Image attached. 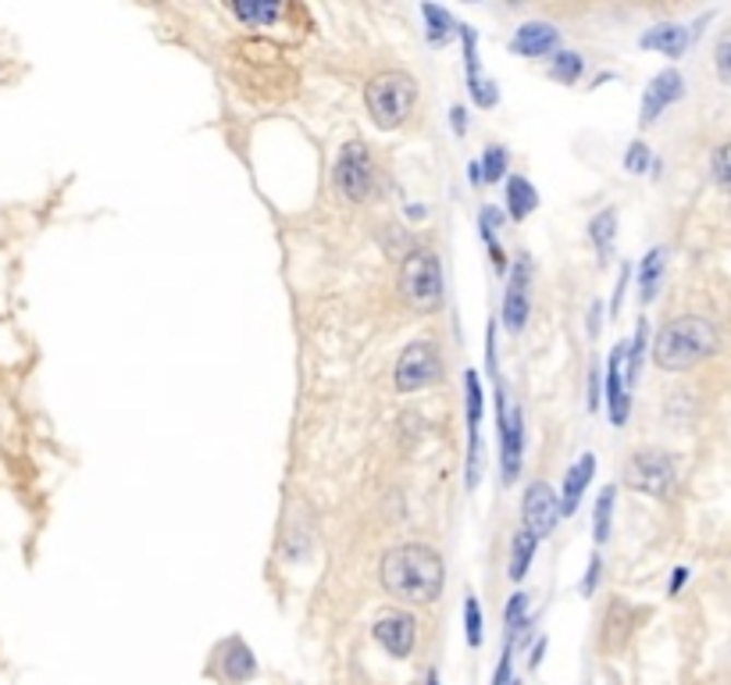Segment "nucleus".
<instances>
[{
	"label": "nucleus",
	"mask_w": 731,
	"mask_h": 685,
	"mask_svg": "<svg viewBox=\"0 0 731 685\" xmlns=\"http://www.w3.org/2000/svg\"><path fill=\"white\" fill-rule=\"evenodd\" d=\"M485 414V386L479 368H464V422H468V439H479Z\"/></svg>",
	"instance_id": "nucleus-25"
},
{
	"label": "nucleus",
	"mask_w": 731,
	"mask_h": 685,
	"mask_svg": "<svg viewBox=\"0 0 731 685\" xmlns=\"http://www.w3.org/2000/svg\"><path fill=\"white\" fill-rule=\"evenodd\" d=\"M611 79H617V72H596L589 86H592V90H600L603 83H611Z\"/></svg>",
	"instance_id": "nucleus-49"
},
{
	"label": "nucleus",
	"mask_w": 731,
	"mask_h": 685,
	"mask_svg": "<svg viewBox=\"0 0 731 685\" xmlns=\"http://www.w3.org/2000/svg\"><path fill=\"white\" fill-rule=\"evenodd\" d=\"M464 639L471 650H479L485 642V614H482V603L475 593L464 597Z\"/></svg>",
	"instance_id": "nucleus-32"
},
{
	"label": "nucleus",
	"mask_w": 731,
	"mask_h": 685,
	"mask_svg": "<svg viewBox=\"0 0 731 685\" xmlns=\"http://www.w3.org/2000/svg\"><path fill=\"white\" fill-rule=\"evenodd\" d=\"M510 685H521V682H518V678H514V682H510Z\"/></svg>",
	"instance_id": "nucleus-52"
},
{
	"label": "nucleus",
	"mask_w": 731,
	"mask_h": 685,
	"mask_svg": "<svg viewBox=\"0 0 731 685\" xmlns=\"http://www.w3.org/2000/svg\"><path fill=\"white\" fill-rule=\"evenodd\" d=\"M535 554H539V540H535V535H528L524 529L514 532L510 554H507V579L510 582H524L528 568L535 564Z\"/></svg>",
	"instance_id": "nucleus-26"
},
{
	"label": "nucleus",
	"mask_w": 731,
	"mask_h": 685,
	"mask_svg": "<svg viewBox=\"0 0 731 685\" xmlns=\"http://www.w3.org/2000/svg\"><path fill=\"white\" fill-rule=\"evenodd\" d=\"M468 83V97H471V104L479 107V111H493V107L499 104V86H496V79L493 75H475V79H464Z\"/></svg>",
	"instance_id": "nucleus-33"
},
{
	"label": "nucleus",
	"mask_w": 731,
	"mask_h": 685,
	"mask_svg": "<svg viewBox=\"0 0 731 685\" xmlns=\"http://www.w3.org/2000/svg\"><path fill=\"white\" fill-rule=\"evenodd\" d=\"M468 182L475 186V190H482L485 186V179H482V165H479V157L475 161H468Z\"/></svg>",
	"instance_id": "nucleus-48"
},
{
	"label": "nucleus",
	"mask_w": 731,
	"mask_h": 685,
	"mask_svg": "<svg viewBox=\"0 0 731 685\" xmlns=\"http://www.w3.org/2000/svg\"><path fill=\"white\" fill-rule=\"evenodd\" d=\"M446 122H450V129H453V137H457V140H464V137H468V107H464V104H453V107H450V118H446Z\"/></svg>",
	"instance_id": "nucleus-46"
},
{
	"label": "nucleus",
	"mask_w": 731,
	"mask_h": 685,
	"mask_svg": "<svg viewBox=\"0 0 731 685\" xmlns=\"http://www.w3.org/2000/svg\"><path fill=\"white\" fill-rule=\"evenodd\" d=\"M714 75L721 79V86L731 90V25L714 39Z\"/></svg>",
	"instance_id": "nucleus-37"
},
{
	"label": "nucleus",
	"mask_w": 731,
	"mask_h": 685,
	"mask_svg": "<svg viewBox=\"0 0 731 685\" xmlns=\"http://www.w3.org/2000/svg\"><path fill=\"white\" fill-rule=\"evenodd\" d=\"M422 19H425V39L428 47H450V39L460 33V19L453 15L450 8L439 4H422Z\"/></svg>",
	"instance_id": "nucleus-24"
},
{
	"label": "nucleus",
	"mask_w": 731,
	"mask_h": 685,
	"mask_svg": "<svg viewBox=\"0 0 731 685\" xmlns=\"http://www.w3.org/2000/svg\"><path fill=\"white\" fill-rule=\"evenodd\" d=\"M632 272H635V264H628V261H621V272H617V282H614V293H611V304H606V318H621V304H625V293H628V286H632Z\"/></svg>",
	"instance_id": "nucleus-41"
},
{
	"label": "nucleus",
	"mask_w": 731,
	"mask_h": 685,
	"mask_svg": "<svg viewBox=\"0 0 731 685\" xmlns=\"http://www.w3.org/2000/svg\"><path fill=\"white\" fill-rule=\"evenodd\" d=\"M499 321H490L485 326V375H493V379L499 382V357H496V351H499Z\"/></svg>",
	"instance_id": "nucleus-42"
},
{
	"label": "nucleus",
	"mask_w": 731,
	"mask_h": 685,
	"mask_svg": "<svg viewBox=\"0 0 731 685\" xmlns=\"http://www.w3.org/2000/svg\"><path fill=\"white\" fill-rule=\"evenodd\" d=\"M721 346V332L710 318L703 315H679L671 321H663L660 332L653 335V361L660 371L679 375L703 365L707 357L717 354Z\"/></svg>",
	"instance_id": "nucleus-2"
},
{
	"label": "nucleus",
	"mask_w": 731,
	"mask_h": 685,
	"mask_svg": "<svg viewBox=\"0 0 731 685\" xmlns=\"http://www.w3.org/2000/svg\"><path fill=\"white\" fill-rule=\"evenodd\" d=\"M688 579H693V568L688 564H679V568H671V579H668V597H682V589L688 586Z\"/></svg>",
	"instance_id": "nucleus-45"
},
{
	"label": "nucleus",
	"mask_w": 731,
	"mask_h": 685,
	"mask_svg": "<svg viewBox=\"0 0 731 685\" xmlns=\"http://www.w3.org/2000/svg\"><path fill=\"white\" fill-rule=\"evenodd\" d=\"M632 636V607L625 600H614L603 614V633H600V647L603 653H617Z\"/></svg>",
	"instance_id": "nucleus-22"
},
{
	"label": "nucleus",
	"mask_w": 731,
	"mask_h": 685,
	"mask_svg": "<svg viewBox=\"0 0 731 685\" xmlns=\"http://www.w3.org/2000/svg\"><path fill=\"white\" fill-rule=\"evenodd\" d=\"M628 343V354H625V386L635 389V382L642 379V365H646V354H649V318L642 315L635 321V332Z\"/></svg>",
	"instance_id": "nucleus-27"
},
{
	"label": "nucleus",
	"mask_w": 731,
	"mask_h": 685,
	"mask_svg": "<svg viewBox=\"0 0 731 685\" xmlns=\"http://www.w3.org/2000/svg\"><path fill=\"white\" fill-rule=\"evenodd\" d=\"M596 472H600V461H596V453L592 450L578 453V461L564 472V486L557 493L561 518H575L578 515V507H581V500H586V493L592 486Z\"/></svg>",
	"instance_id": "nucleus-16"
},
{
	"label": "nucleus",
	"mask_w": 731,
	"mask_h": 685,
	"mask_svg": "<svg viewBox=\"0 0 731 685\" xmlns=\"http://www.w3.org/2000/svg\"><path fill=\"white\" fill-rule=\"evenodd\" d=\"M443 379V354L436 340H411L397 357L392 368V386L397 393H422Z\"/></svg>",
	"instance_id": "nucleus-9"
},
{
	"label": "nucleus",
	"mask_w": 731,
	"mask_h": 685,
	"mask_svg": "<svg viewBox=\"0 0 731 685\" xmlns=\"http://www.w3.org/2000/svg\"><path fill=\"white\" fill-rule=\"evenodd\" d=\"M257 671H261L257 653L250 650V642L243 636L222 639L211 653V675L219 682H225V685H247V682L257 678Z\"/></svg>",
	"instance_id": "nucleus-12"
},
{
	"label": "nucleus",
	"mask_w": 731,
	"mask_h": 685,
	"mask_svg": "<svg viewBox=\"0 0 731 685\" xmlns=\"http://www.w3.org/2000/svg\"><path fill=\"white\" fill-rule=\"evenodd\" d=\"M364 107H368L375 129L392 132L400 126H408V118L417 107V83L411 72L389 69L368 79L364 86Z\"/></svg>",
	"instance_id": "nucleus-3"
},
{
	"label": "nucleus",
	"mask_w": 731,
	"mask_h": 685,
	"mask_svg": "<svg viewBox=\"0 0 731 685\" xmlns=\"http://www.w3.org/2000/svg\"><path fill=\"white\" fill-rule=\"evenodd\" d=\"M546 647H550V639H546V636H539V639L532 642V650H528V671H539V668H543V661H546Z\"/></svg>",
	"instance_id": "nucleus-47"
},
{
	"label": "nucleus",
	"mask_w": 731,
	"mask_h": 685,
	"mask_svg": "<svg viewBox=\"0 0 731 685\" xmlns=\"http://www.w3.org/2000/svg\"><path fill=\"white\" fill-rule=\"evenodd\" d=\"M400 297L417 315H436L446 300L443 261L432 247H411L400 261Z\"/></svg>",
	"instance_id": "nucleus-4"
},
{
	"label": "nucleus",
	"mask_w": 731,
	"mask_h": 685,
	"mask_svg": "<svg viewBox=\"0 0 731 685\" xmlns=\"http://www.w3.org/2000/svg\"><path fill=\"white\" fill-rule=\"evenodd\" d=\"M482 165V179L485 186H504V179L510 176V151L504 143H490L479 157Z\"/></svg>",
	"instance_id": "nucleus-30"
},
{
	"label": "nucleus",
	"mask_w": 731,
	"mask_h": 685,
	"mask_svg": "<svg viewBox=\"0 0 731 685\" xmlns=\"http://www.w3.org/2000/svg\"><path fill=\"white\" fill-rule=\"evenodd\" d=\"M663 275H668V247H649L642 253V261L635 264V293H639V304L649 307L657 297H660V286H663Z\"/></svg>",
	"instance_id": "nucleus-18"
},
{
	"label": "nucleus",
	"mask_w": 731,
	"mask_h": 685,
	"mask_svg": "<svg viewBox=\"0 0 731 685\" xmlns=\"http://www.w3.org/2000/svg\"><path fill=\"white\" fill-rule=\"evenodd\" d=\"M685 101V75L682 69H660L642 90V104H639V126L649 129L657 126L663 115L671 111L674 104Z\"/></svg>",
	"instance_id": "nucleus-14"
},
{
	"label": "nucleus",
	"mask_w": 731,
	"mask_h": 685,
	"mask_svg": "<svg viewBox=\"0 0 731 685\" xmlns=\"http://www.w3.org/2000/svg\"><path fill=\"white\" fill-rule=\"evenodd\" d=\"M614 507H617V482H606V486L596 493V500H592V543H596V550L611 543Z\"/></svg>",
	"instance_id": "nucleus-23"
},
{
	"label": "nucleus",
	"mask_w": 731,
	"mask_h": 685,
	"mask_svg": "<svg viewBox=\"0 0 731 685\" xmlns=\"http://www.w3.org/2000/svg\"><path fill=\"white\" fill-rule=\"evenodd\" d=\"M728 653H731V642H728Z\"/></svg>",
	"instance_id": "nucleus-53"
},
{
	"label": "nucleus",
	"mask_w": 731,
	"mask_h": 685,
	"mask_svg": "<svg viewBox=\"0 0 731 685\" xmlns=\"http://www.w3.org/2000/svg\"><path fill=\"white\" fill-rule=\"evenodd\" d=\"M496 428H499V479L510 489L524 472V414L518 404H507V386L496 382Z\"/></svg>",
	"instance_id": "nucleus-7"
},
{
	"label": "nucleus",
	"mask_w": 731,
	"mask_h": 685,
	"mask_svg": "<svg viewBox=\"0 0 731 685\" xmlns=\"http://www.w3.org/2000/svg\"><path fill=\"white\" fill-rule=\"evenodd\" d=\"M372 639L378 642V650L392 661H408L417 647V617L411 611H386L375 617Z\"/></svg>",
	"instance_id": "nucleus-13"
},
{
	"label": "nucleus",
	"mask_w": 731,
	"mask_h": 685,
	"mask_svg": "<svg viewBox=\"0 0 731 685\" xmlns=\"http://www.w3.org/2000/svg\"><path fill=\"white\" fill-rule=\"evenodd\" d=\"M557 521H561L557 489H553L550 482H543V479L528 482V489L521 496V529L543 543L546 535L557 529Z\"/></svg>",
	"instance_id": "nucleus-11"
},
{
	"label": "nucleus",
	"mask_w": 731,
	"mask_h": 685,
	"mask_svg": "<svg viewBox=\"0 0 731 685\" xmlns=\"http://www.w3.org/2000/svg\"><path fill=\"white\" fill-rule=\"evenodd\" d=\"M589 244L596 250V261L600 268H606L614 261V244H617V211L603 208L589 219Z\"/></svg>",
	"instance_id": "nucleus-21"
},
{
	"label": "nucleus",
	"mask_w": 731,
	"mask_h": 685,
	"mask_svg": "<svg viewBox=\"0 0 731 685\" xmlns=\"http://www.w3.org/2000/svg\"><path fill=\"white\" fill-rule=\"evenodd\" d=\"M332 186L343 200H350V204H364V200L375 197L378 161H375L368 143L364 140H346L343 143V151L335 154V165H332Z\"/></svg>",
	"instance_id": "nucleus-6"
},
{
	"label": "nucleus",
	"mask_w": 731,
	"mask_h": 685,
	"mask_svg": "<svg viewBox=\"0 0 731 685\" xmlns=\"http://www.w3.org/2000/svg\"><path fill=\"white\" fill-rule=\"evenodd\" d=\"M425 214H428V208H425V204H408V219H411V222H422Z\"/></svg>",
	"instance_id": "nucleus-50"
},
{
	"label": "nucleus",
	"mask_w": 731,
	"mask_h": 685,
	"mask_svg": "<svg viewBox=\"0 0 731 685\" xmlns=\"http://www.w3.org/2000/svg\"><path fill=\"white\" fill-rule=\"evenodd\" d=\"M539 204H543V200H539V190L532 182H528L524 176H510L504 179V214L510 222H524L528 214H535L539 211Z\"/></svg>",
	"instance_id": "nucleus-20"
},
{
	"label": "nucleus",
	"mask_w": 731,
	"mask_h": 685,
	"mask_svg": "<svg viewBox=\"0 0 731 685\" xmlns=\"http://www.w3.org/2000/svg\"><path fill=\"white\" fill-rule=\"evenodd\" d=\"M510 54H518L524 61H550L553 54L564 47V33L546 19H528L510 36Z\"/></svg>",
	"instance_id": "nucleus-15"
},
{
	"label": "nucleus",
	"mask_w": 731,
	"mask_h": 685,
	"mask_svg": "<svg viewBox=\"0 0 731 685\" xmlns=\"http://www.w3.org/2000/svg\"><path fill=\"white\" fill-rule=\"evenodd\" d=\"M315 535H310V518L307 515H290L286 525H282V535H279V554L282 560L290 564H300L310 557V550H315Z\"/></svg>",
	"instance_id": "nucleus-19"
},
{
	"label": "nucleus",
	"mask_w": 731,
	"mask_h": 685,
	"mask_svg": "<svg viewBox=\"0 0 731 685\" xmlns=\"http://www.w3.org/2000/svg\"><path fill=\"white\" fill-rule=\"evenodd\" d=\"M586 69H589V64H586V54L561 47V50L550 58L546 75L553 79V83H561V86H578V83H581V75H586Z\"/></svg>",
	"instance_id": "nucleus-28"
},
{
	"label": "nucleus",
	"mask_w": 731,
	"mask_h": 685,
	"mask_svg": "<svg viewBox=\"0 0 731 685\" xmlns=\"http://www.w3.org/2000/svg\"><path fill=\"white\" fill-rule=\"evenodd\" d=\"M514 682V650L504 647V653H499V664L493 671V685H510Z\"/></svg>",
	"instance_id": "nucleus-44"
},
{
	"label": "nucleus",
	"mask_w": 731,
	"mask_h": 685,
	"mask_svg": "<svg viewBox=\"0 0 731 685\" xmlns=\"http://www.w3.org/2000/svg\"><path fill=\"white\" fill-rule=\"evenodd\" d=\"M460 50H464V79L482 75V61H479V29H471L468 22H460Z\"/></svg>",
	"instance_id": "nucleus-34"
},
{
	"label": "nucleus",
	"mask_w": 731,
	"mask_h": 685,
	"mask_svg": "<svg viewBox=\"0 0 731 685\" xmlns=\"http://www.w3.org/2000/svg\"><path fill=\"white\" fill-rule=\"evenodd\" d=\"M621 482L632 493H642L649 500H671L679 493V461H674L671 450L660 447H642L632 450L625 461V472H621Z\"/></svg>",
	"instance_id": "nucleus-5"
},
{
	"label": "nucleus",
	"mask_w": 731,
	"mask_h": 685,
	"mask_svg": "<svg viewBox=\"0 0 731 685\" xmlns=\"http://www.w3.org/2000/svg\"><path fill=\"white\" fill-rule=\"evenodd\" d=\"M228 11L254 29H264V25H275L282 19V4H275V0H233Z\"/></svg>",
	"instance_id": "nucleus-29"
},
{
	"label": "nucleus",
	"mask_w": 731,
	"mask_h": 685,
	"mask_svg": "<svg viewBox=\"0 0 731 685\" xmlns=\"http://www.w3.org/2000/svg\"><path fill=\"white\" fill-rule=\"evenodd\" d=\"M639 47L663 54L668 61H682L693 47V33H688L685 22H657L639 36Z\"/></svg>",
	"instance_id": "nucleus-17"
},
{
	"label": "nucleus",
	"mask_w": 731,
	"mask_h": 685,
	"mask_svg": "<svg viewBox=\"0 0 731 685\" xmlns=\"http://www.w3.org/2000/svg\"><path fill=\"white\" fill-rule=\"evenodd\" d=\"M507 225V214H504V208H496V204H482L479 208V236H482V244L490 247V244H496V233L499 228Z\"/></svg>",
	"instance_id": "nucleus-38"
},
{
	"label": "nucleus",
	"mask_w": 731,
	"mask_h": 685,
	"mask_svg": "<svg viewBox=\"0 0 731 685\" xmlns=\"http://www.w3.org/2000/svg\"><path fill=\"white\" fill-rule=\"evenodd\" d=\"M532 282H535V261L528 250H518L510 258L507 279H504V304H499V326L507 335H521L528 318H532Z\"/></svg>",
	"instance_id": "nucleus-8"
},
{
	"label": "nucleus",
	"mask_w": 731,
	"mask_h": 685,
	"mask_svg": "<svg viewBox=\"0 0 731 685\" xmlns=\"http://www.w3.org/2000/svg\"><path fill=\"white\" fill-rule=\"evenodd\" d=\"M653 161H657V154L646 140H632L625 146V154H621V165H625L628 176H649V172H653Z\"/></svg>",
	"instance_id": "nucleus-31"
},
{
	"label": "nucleus",
	"mask_w": 731,
	"mask_h": 685,
	"mask_svg": "<svg viewBox=\"0 0 731 685\" xmlns=\"http://www.w3.org/2000/svg\"><path fill=\"white\" fill-rule=\"evenodd\" d=\"M422 685H443V682H439V668H428V671H425V682H422Z\"/></svg>",
	"instance_id": "nucleus-51"
},
{
	"label": "nucleus",
	"mask_w": 731,
	"mask_h": 685,
	"mask_svg": "<svg viewBox=\"0 0 731 685\" xmlns=\"http://www.w3.org/2000/svg\"><path fill=\"white\" fill-rule=\"evenodd\" d=\"M528 603H532V597L524 593V589H518V593L507 597V607H504V633H514L524 617H528Z\"/></svg>",
	"instance_id": "nucleus-39"
},
{
	"label": "nucleus",
	"mask_w": 731,
	"mask_h": 685,
	"mask_svg": "<svg viewBox=\"0 0 731 685\" xmlns=\"http://www.w3.org/2000/svg\"><path fill=\"white\" fill-rule=\"evenodd\" d=\"M600 582H603V554L600 550H589L586 571H581V579H578V597L592 600L596 593H600Z\"/></svg>",
	"instance_id": "nucleus-36"
},
{
	"label": "nucleus",
	"mask_w": 731,
	"mask_h": 685,
	"mask_svg": "<svg viewBox=\"0 0 731 685\" xmlns=\"http://www.w3.org/2000/svg\"><path fill=\"white\" fill-rule=\"evenodd\" d=\"M603 321H606V304H603V300H592V304H589V311H586V335H589L592 343L600 340Z\"/></svg>",
	"instance_id": "nucleus-43"
},
{
	"label": "nucleus",
	"mask_w": 731,
	"mask_h": 685,
	"mask_svg": "<svg viewBox=\"0 0 731 685\" xmlns=\"http://www.w3.org/2000/svg\"><path fill=\"white\" fill-rule=\"evenodd\" d=\"M625 354H628V343L621 340L611 346V354L603 361V408L614 428H625L632 418V389L625 386Z\"/></svg>",
	"instance_id": "nucleus-10"
},
{
	"label": "nucleus",
	"mask_w": 731,
	"mask_h": 685,
	"mask_svg": "<svg viewBox=\"0 0 731 685\" xmlns=\"http://www.w3.org/2000/svg\"><path fill=\"white\" fill-rule=\"evenodd\" d=\"M378 582L392 600L411 603V607H428L443 597L446 560L436 546L422 540L397 543L378 560Z\"/></svg>",
	"instance_id": "nucleus-1"
},
{
	"label": "nucleus",
	"mask_w": 731,
	"mask_h": 685,
	"mask_svg": "<svg viewBox=\"0 0 731 685\" xmlns=\"http://www.w3.org/2000/svg\"><path fill=\"white\" fill-rule=\"evenodd\" d=\"M710 179L724 197H731V140L710 154Z\"/></svg>",
	"instance_id": "nucleus-35"
},
{
	"label": "nucleus",
	"mask_w": 731,
	"mask_h": 685,
	"mask_svg": "<svg viewBox=\"0 0 731 685\" xmlns=\"http://www.w3.org/2000/svg\"><path fill=\"white\" fill-rule=\"evenodd\" d=\"M600 408H603V365L600 361H592L589 375H586V411L596 414Z\"/></svg>",
	"instance_id": "nucleus-40"
}]
</instances>
